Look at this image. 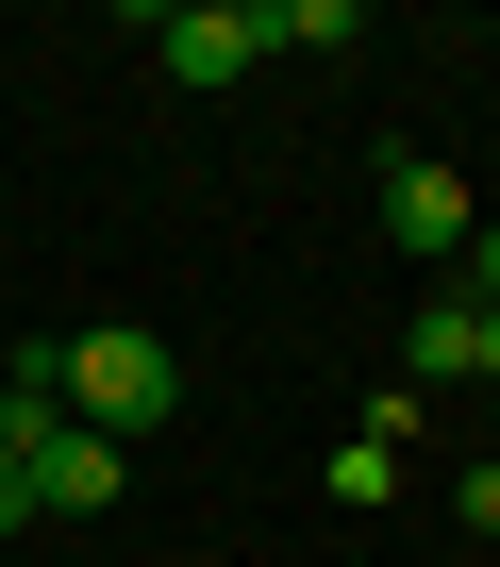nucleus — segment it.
<instances>
[{
	"label": "nucleus",
	"mask_w": 500,
	"mask_h": 567,
	"mask_svg": "<svg viewBox=\"0 0 500 567\" xmlns=\"http://www.w3.org/2000/svg\"><path fill=\"white\" fill-rule=\"evenodd\" d=\"M18 451H34V434L0 417V534H34V467H18Z\"/></svg>",
	"instance_id": "nucleus-8"
},
{
	"label": "nucleus",
	"mask_w": 500,
	"mask_h": 567,
	"mask_svg": "<svg viewBox=\"0 0 500 567\" xmlns=\"http://www.w3.org/2000/svg\"><path fill=\"white\" fill-rule=\"evenodd\" d=\"M483 384H500V318H483Z\"/></svg>",
	"instance_id": "nucleus-11"
},
{
	"label": "nucleus",
	"mask_w": 500,
	"mask_h": 567,
	"mask_svg": "<svg viewBox=\"0 0 500 567\" xmlns=\"http://www.w3.org/2000/svg\"><path fill=\"white\" fill-rule=\"evenodd\" d=\"M450 501H467V534H500V467H467V484H450Z\"/></svg>",
	"instance_id": "nucleus-10"
},
{
	"label": "nucleus",
	"mask_w": 500,
	"mask_h": 567,
	"mask_svg": "<svg viewBox=\"0 0 500 567\" xmlns=\"http://www.w3.org/2000/svg\"><path fill=\"white\" fill-rule=\"evenodd\" d=\"M51 351H67V417H84V434H117V451H134V434H167V417H184V368H167V334H134V318H84V334H51Z\"/></svg>",
	"instance_id": "nucleus-1"
},
{
	"label": "nucleus",
	"mask_w": 500,
	"mask_h": 567,
	"mask_svg": "<svg viewBox=\"0 0 500 567\" xmlns=\"http://www.w3.org/2000/svg\"><path fill=\"white\" fill-rule=\"evenodd\" d=\"M467 217H483V184H467V167H434V151H400V167H384V250L467 267Z\"/></svg>",
	"instance_id": "nucleus-2"
},
{
	"label": "nucleus",
	"mask_w": 500,
	"mask_h": 567,
	"mask_svg": "<svg viewBox=\"0 0 500 567\" xmlns=\"http://www.w3.org/2000/svg\"><path fill=\"white\" fill-rule=\"evenodd\" d=\"M334 501H351V517H367V501H400V451H384V434H351V451H334Z\"/></svg>",
	"instance_id": "nucleus-7"
},
{
	"label": "nucleus",
	"mask_w": 500,
	"mask_h": 567,
	"mask_svg": "<svg viewBox=\"0 0 500 567\" xmlns=\"http://www.w3.org/2000/svg\"><path fill=\"white\" fill-rule=\"evenodd\" d=\"M467 301H483V318H500V200H483V217H467Z\"/></svg>",
	"instance_id": "nucleus-9"
},
{
	"label": "nucleus",
	"mask_w": 500,
	"mask_h": 567,
	"mask_svg": "<svg viewBox=\"0 0 500 567\" xmlns=\"http://www.w3.org/2000/svg\"><path fill=\"white\" fill-rule=\"evenodd\" d=\"M150 51H167V84H250L268 68V0H167Z\"/></svg>",
	"instance_id": "nucleus-3"
},
{
	"label": "nucleus",
	"mask_w": 500,
	"mask_h": 567,
	"mask_svg": "<svg viewBox=\"0 0 500 567\" xmlns=\"http://www.w3.org/2000/svg\"><path fill=\"white\" fill-rule=\"evenodd\" d=\"M18 467H34V517H117V484H134V451H117V434H84V417H51Z\"/></svg>",
	"instance_id": "nucleus-4"
},
{
	"label": "nucleus",
	"mask_w": 500,
	"mask_h": 567,
	"mask_svg": "<svg viewBox=\"0 0 500 567\" xmlns=\"http://www.w3.org/2000/svg\"><path fill=\"white\" fill-rule=\"evenodd\" d=\"M400 384H417V401H434V384H483V301H467V284L400 334Z\"/></svg>",
	"instance_id": "nucleus-5"
},
{
	"label": "nucleus",
	"mask_w": 500,
	"mask_h": 567,
	"mask_svg": "<svg viewBox=\"0 0 500 567\" xmlns=\"http://www.w3.org/2000/svg\"><path fill=\"white\" fill-rule=\"evenodd\" d=\"M268 51H367V0H268Z\"/></svg>",
	"instance_id": "nucleus-6"
}]
</instances>
